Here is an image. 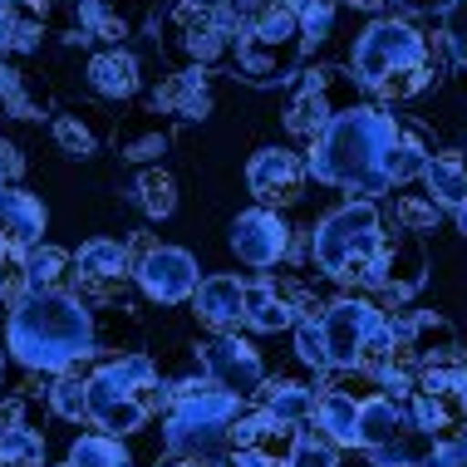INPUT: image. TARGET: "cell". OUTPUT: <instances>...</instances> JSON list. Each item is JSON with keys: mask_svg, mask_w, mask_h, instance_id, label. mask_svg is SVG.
<instances>
[{"mask_svg": "<svg viewBox=\"0 0 467 467\" xmlns=\"http://www.w3.org/2000/svg\"><path fill=\"white\" fill-rule=\"evenodd\" d=\"M10 364H16V355H10V345L0 339V394L10 389Z\"/></svg>", "mask_w": 467, "mask_h": 467, "instance_id": "obj_44", "label": "cell"}, {"mask_svg": "<svg viewBox=\"0 0 467 467\" xmlns=\"http://www.w3.org/2000/svg\"><path fill=\"white\" fill-rule=\"evenodd\" d=\"M148 109L158 113V119H207L212 113V84L207 74H168V79H158V89L148 94Z\"/></svg>", "mask_w": 467, "mask_h": 467, "instance_id": "obj_25", "label": "cell"}, {"mask_svg": "<svg viewBox=\"0 0 467 467\" xmlns=\"http://www.w3.org/2000/svg\"><path fill=\"white\" fill-rule=\"evenodd\" d=\"M296 349H300V359H306L310 369H325V349H320V325H315V320H300V325H296Z\"/></svg>", "mask_w": 467, "mask_h": 467, "instance_id": "obj_41", "label": "cell"}, {"mask_svg": "<svg viewBox=\"0 0 467 467\" xmlns=\"http://www.w3.org/2000/svg\"><path fill=\"white\" fill-rule=\"evenodd\" d=\"M172 143V123L158 119L153 109H138V113H123L119 123H113V148H119L123 162H143V168H158V158L168 153Z\"/></svg>", "mask_w": 467, "mask_h": 467, "instance_id": "obj_22", "label": "cell"}, {"mask_svg": "<svg viewBox=\"0 0 467 467\" xmlns=\"http://www.w3.org/2000/svg\"><path fill=\"white\" fill-rule=\"evenodd\" d=\"M0 192H5V172H0Z\"/></svg>", "mask_w": 467, "mask_h": 467, "instance_id": "obj_48", "label": "cell"}, {"mask_svg": "<svg viewBox=\"0 0 467 467\" xmlns=\"http://www.w3.org/2000/svg\"><path fill=\"white\" fill-rule=\"evenodd\" d=\"M0 5H5V0H0Z\"/></svg>", "mask_w": 467, "mask_h": 467, "instance_id": "obj_51", "label": "cell"}, {"mask_svg": "<svg viewBox=\"0 0 467 467\" xmlns=\"http://www.w3.org/2000/svg\"><path fill=\"white\" fill-rule=\"evenodd\" d=\"M384 5H389V0H384Z\"/></svg>", "mask_w": 467, "mask_h": 467, "instance_id": "obj_52", "label": "cell"}, {"mask_svg": "<svg viewBox=\"0 0 467 467\" xmlns=\"http://www.w3.org/2000/svg\"><path fill=\"white\" fill-rule=\"evenodd\" d=\"M158 399H162V374L143 355L104 359L94 374H84V419L99 433H113V438L138 433L153 419Z\"/></svg>", "mask_w": 467, "mask_h": 467, "instance_id": "obj_6", "label": "cell"}, {"mask_svg": "<svg viewBox=\"0 0 467 467\" xmlns=\"http://www.w3.org/2000/svg\"><path fill=\"white\" fill-rule=\"evenodd\" d=\"M84 84H89L94 99L133 104V99L143 94V65H138L129 49H94L89 65H84Z\"/></svg>", "mask_w": 467, "mask_h": 467, "instance_id": "obj_21", "label": "cell"}, {"mask_svg": "<svg viewBox=\"0 0 467 467\" xmlns=\"http://www.w3.org/2000/svg\"><path fill=\"white\" fill-rule=\"evenodd\" d=\"M462 158H467V148H462Z\"/></svg>", "mask_w": 467, "mask_h": 467, "instance_id": "obj_49", "label": "cell"}, {"mask_svg": "<svg viewBox=\"0 0 467 467\" xmlns=\"http://www.w3.org/2000/svg\"><path fill=\"white\" fill-rule=\"evenodd\" d=\"M168 467H207V462H197V458H178V462H168Z\"/></svg>", "mask_w": 467, "mask_h": 467, "instance_id": "obj_46", "label": "cell"}, {"mask_svg": "<svg viewBox=\"0 0 467 467\" xmlns=\"http://www.w3.org/2000/svg\"><path fill=\"white\" fill-rule=\"evenodd\" d=\"M423 467H467V433L448 438L443 448H433V452H428V462H423Z\"/></svg>", "mask_w": 467, "mask_h": 467, "instance_id": "obj_42", "label": "cell"}, {"mask_svg": "<svg viewBox=\"0 0 467 467\" xmlns=\"http://www.w3.org/2000/svg\"><path fill=\"white\" fill-rule=\"evenodd\" d=\"M285 467H339V448L320 428H306V433H296V448H290Z\"/></svg>", "mask_w": 467, "mask_h": 467, "instance_id": "obj_38", "label": "cell"}, {"mask_svg": "<svg viewBox=\"0 0 467 467\" xmlns=\"http://www.w3.org/2000/svg\"><path fill=\"white\" fill-rule=\"evenodd\" d=\"M306 158H296L290 148H256L246 162V187L251 197L261 202V207H290V202H300L306 192Z\"/></svg>", "mask_w": 467, "mask_h": 467, "instance_id": "obj_18", "label": "cell"}, {"mask_svg": "<svg viewBox=\"0 0 467 467\" xmlns=\"http://www.w3.org/2000/svg\"><path fill=\"white\" fill-rule=\"evenodd\" d=\"M49 133H55V148H59L65 158H94L99 148H104L109 138H113V129H109L104 119H99V109H89V104L55 113Z\"/></svg>", "mask_w": 467, "mask_h": 467, "instance_id": "obj_27", "label": "cell"}, {"mask_svg": "<svg viewBox=\"0 0 467 467\" xmlns=\"http://www.w3.org/2000/svg\"><path fill=\"white\" fill-rule=\"evenodd\" d=\"M433 153H438L433 138H428L419 123H399V138H394V148H389V158H384L389 187H403V182L423 178V168H428V158H433Z\"/></svg>", "mask_w": 467, "mask_h": 467, "instance_id": "obj_29", "label": "cell"}, {"mask_svg": "<svg viewBox=\"0 0 467 467\" xmlns=\"http://www.w3.org/2000/svg\"><path fill=\"white\" fill-rule=\"evenodd\" d=\"M153 0H69V25L79 40L99 49H123L133 35L148 30Z\"/></svg>", "mask_w": 467, "mask_h": 467, "instance_id": "obj_12", "label": "cell"}, {"mask_svg": "<svg viewBox=\"0 0 467 467\" xmlns=\"http://www.w3.org/2000/svg\"><path fill=\"white\" fill-rule=\"evenodd\" d=\"M236 20H242V0H172L158 25L162 59L178 74L226 69L236 55Z\"/></svg>", "mask_w": 467, "mask_h": 467, "instance_id": "obj_5", "label": "cell"}, {"mask_svg": "<svg viewBox=\"0 0 467 467\" xmlns=\"http://www.w3.org/2000/svg\"><path fill=\"white\" fill-rule=\"evenodd\" d=\"M133 275V261H129V246L113 242V236H94L74 251L69 261V281L79 285V300H113Z\"/></svg>", "mask_w": 467, "mask_h": 467, "instance_id": "obj_15", "label": "cell"}, {"mask_svg": "<svg viewBox=\"0 0 467 467\" xmlns=\"http://www.w3.org/2000/svg\"><path fill=\"white\" fill-rule=\"evenodd\" d=\"M133 281L148 300H158V306H182L197 290V261L187 256L182 246L143 242V256L133 261Z\"/></svg>", "mask_w": 467, "mask_h": 467, "instance_id": "obj_14", "label": "cell"}, {"mask_svg": "<svg viewBox=\"0 0 467 467\" xmlns=\"http://www.w3.org/2000/svg\"><path fill=\"white\" fill-rule=\"evenodd\" d=\"M349 5H359V10H384V0H349Z\"/></svg>", "mask_w": 467, "mask_h": 467, "instance_id": "obj_45", "label": "cell"}, {"mask_svg": "<svg viewBox=\"0 0 467 467\" xmlns=\"http://www.w3.org/2000/svg\"><path fill=\"white\" fill-rule=\"evenodd\" d=\"M399 138V119L384 104H359L339 113L335 123H325L320 133L306 143V172L315 182L359 192V202H374L394 192L384 178V158Z\"/></svg>", "mask_w": 467, "mask_h": 467, "instance_id": "obj_1", "label": "cell"}, {"mask_svg": "<svg viewBox=\"0 0 467 467\" xmlns=\"http://www.w3.org/2000/svg\"><path fill=\"white\" fill-rule=\"evenodd\" d=\"M355 419H359V399L345 389H330L315 403V428L330 438L335 448H355Z\"/></svg>", "mask_w": 467, "mask_h": 467, "instance_id": "obj_33", "label": "cell"}, {"mask_svg": "<svg viewBox=\"0 0 467 467\" xmlns=\"http://www.w3.org/2000/svg\"><path fill=\"white\" fill-rule=\"evenodd\" d=\"M5 345L25 374L55 379L99 349V325L89 300L69 296V290H45V296H25L10 310Z\"/></svg>", "mask_w": 467, "mask_h": 467, "instance_id": "obj_2", "label": "cell"}, {"mask_svg": "<svg viewBox=\"0 0 467 467\" xmlns=\"http://www.w3.org/2000/svg\"><path fill=\"white\" fill-rule=\"evenodd\" d=\"M16 251H10L5 246V236H0V296H5V290H10V281H16Z\"/></svg>", "mask_w": 467, "mask_h": 467, "instance_id": "obj_43", "label": "cell"}, {"mask_svg": "<svg viewBox=\"0 0 467 467\" xmlns=\"http://www.w3.org/2000/svg\"><path fill=\"white\" fill-rule=\"evenodd\" d=\"M413 423L428 438H458L467 433V369L462 364H438L413 379Z\"/></svg>", "mask_w": 467, "mask_h": 467, "instance_id": "obj_11", "label": "cell"}, {"mask_svg": "<svg viewBox=\"0 0 467 467\" xmlns=\"http://www.w3.org/2000/svg\"><path fill=\"white\" fill-rule=\"evenodd\" d=\"M438 217H443V207H438L428 192H399L394 197V222L403 226V232H433Z\"/></svg>", "mask_w": 467, "mask_h": 467, "instance_id": "obj_37", "label": "cell"}, {"mask_svg": "<svg viewBox=\"0 0 467 467\" xmlns=\"http://www.w3.org/2000/svg\"><path fill=\"white\" fill-rule=\"evenodd\" d=\"M315 325H320L325 369H384V359L394 355V320L369 296L335 300Z\"/></svg>", "mask_w": 467, "mask_h": 467, "instance_id": "obj_8", "label": "cell"}, {"mask_svg": "<svg viewBox=\"0 0 467 467\" xmlns=\"http://www.w3.org/2000/svg\"><path fill=\"white\" fill-rule=\"evenodd\" d=\"M458 226H462V232H467V207H462V212H458Z\"/></svg>", "mask_w": 467, "mask_h": 467, "instance_id": "obj_47", "label": "cell"}, {"mask_svg": "<svg viewBox=\"0 0 467 467\" xmlns=\"http://www.w3.org/2000/svg\"><path fill=\"white\" fill-rule=\"evenodd\" d=\"M296 423L275 419L266 409H251L246 419L232 423V467H285L290 448H296Z\"/></svg>", "mask_w": 467, "mask_h": 467, "instance_id": "obj_13", "label": "cell"}, {"mask_svg": "<svg viewBox=\"0 0 467 467\" xmlns=\"http://www.w3.org/2000/svg\"><path fill=\"white\" fill-rule=\"evenodd\" d=\"M310 0H242L232 69L246 84H281L310 55Z\"/></svg>", "mask_w": 467, "mask_h": 467, "instance_id": "obj_4", "label": "cell"}, {"mask_svg": "<svg viewBox=\"0 0 467 467\" xmlns=\"http://www.w3.org/2000/svg\"><path fill=\"white\" fill-rule=\"evenodd\" d=\"M197 320L217 335H236V325H246V281L236 275H207L192 290Z\"/></svg>", "mask_w": 467, "mask_h": 467, "instance_id": "obj_23", "label": "cell"}, {"mask_svg": "<svg viewBox=\"0 0 467 467\" xmlns=\"http://www.w3.org/2000/svg\"><path fill=\"white\" fill-rule=\"evenodd\" d=\"M45 222H49V212L35 192H25V187H5V192H0V236H5L10 251L40 246Z\"/></svg>", "mask_w": 467, "mask_h": 467, "instance_id": "obj_26", "label": "cell"}, {"mask_svg": "<svg viewBox=\"0 0 467 467\" xmlns=\"http://www.w3.org/2000/svg\"><path fill=\"white\" fill-rule=\"evenodd\" d=\"M428 281V256L423 246L413 242V236H394V242H384V251H379L374 271H369V285L374 296L394 300V306H403V300H413Z\"/></svg>", "mask_w": 467, "mask_h": 467, "instance_id": "obj_19", "label": "cell"}, {"mask_svg": "<svg viewBox=\"0 0 467 467\" xmlns=\"http://www.w3.org/2000/svg\"><path fill=\"white\" fill-rule=\"evenodd\" d=\"M59 467H69V462H59Z\"/></svg>", "mask_w": 467, "mask_h": 467, "instance_id": "obj_50", "label": "cell"}, {"mask_svg": "<svg viewBox=\"0 0 467 467\" xmlns=\"http://www.w3.org/2000/svg\"><path fill=\"white\" fill-rule=\"evenodd\" d=\"M202 369L207 379L232 399H256V389L266 384V364L246 345L242 335H217L207 349H202Z\"/></svg>", "mask_w": 467, "mask_h": 467, "instance_id": "obj_17", "label": "cell"}, {"mask_svg": "<svg viewBox=\"0 0 467 467\" xmlns=\"http://www.w3.org/2000/svg\"><path fill=\"white\" fill-rule=\"evenodd\" d=\"M443 35H448V49L458 65H467V0H448L443 10Z\"/></svg>", "mask_w": 467, "mask_h": 467, "instance_id": "obj_40", "label": "cell"}, {"mask_svg": "<svg viewBox=\"0 0 467 467\" xmlns=\"http://www.w3.org/2000/svg\"><path fill=\"white\" fill-rule=\"evenodd\" d=\"M256 409H266L275 419L300 428L306 419H315V394L306 384H296V379H266V384L256 389Z\"/></svg>", "mask_w": 467, "mask_h": 467, "instance_id": "obj_32", "label": "cell"}, {"mask_svg": "<svg viewBox=\"0 0 467 467\" xmlns=\"http://www.w3.org/2000/svg\"><path fill=\"white\" fill-rule=\"evenodd\" d=\"M413 428V419L403 413V403L394 394H369V399H359V419H355V448H369V452H384V448H394L403 433Z\"/></svg>", "mask_w": 467, "mask_h": 467, "instance_id": "obj_24", "label": "cell"}, {"mask_svg": "<svg viewBox=\"0 0 467 467\" xmlns=\"http://www.w3.org/2000/svg\"><path fill=\"white\" fill-rule=\"evenodd\" d=\"M306 320V290L290 285V281H275V275H261L256 285H246V325L261 335H275V330H296Z\"/></svg>", "mask_w": 467, "mask_h": 467, "instance_id": "obj_20", "label": "cell"}, {"mask_svg": "<svg viewBox=\"0 0 467 467\" xmlns=\"http://www.w3.org/2000/svg\"><path fill=\"white\" fill-rule=\"evenodd\" d=\"M69 251L65 246H30L25 251V261H20V281L30 296H45V290H59L65 285V275H69Z\"/></svg>", "mask_w": 467, "mask_h": 467, "instance_id": "obj_35", "label": "cell"}, {"mask_svg": "<svg viewBox=\"0 0 467 467\" xmlns=\"http://www.w3.org/2000/svg\"><path fill=\"white\" fill-rule=\"evenodd\" d=\"M69 467H133V458L113 433H79L69 443Z\"/></svg>", "mask_w": 467, "mask_h": 467, "instance_id": "obj_36", "label": "cell"}, {"mask_svg": "<svg viewBox=\"0 0 467 467\" xmlns=\"http://www.w3.org/2000/svg\"><path fill=\"white\" fill-rule=\"evenodd\" d=\"M0 467H45V438L20 423V403L0 419Z\"/></svg>", "mask_w": 467, "mask_h": 467, "instance_id": "obj_31", "label": "cell"}, {"mask_svg": "<svg viewBox=\"0 0 467 467\" xmlns=\"http://www.w3.org/2000/svg\"><path fill=\"white\" fill-rule=\"evenodd\" d=\"M359 104H374L369 89H364L349 69L325 65V69H315V74L300 79V89H296V99H290V109H285V129L296 133L300 143H310L325 123H335L339 113H349Z\"/></svg>", "mask_w": 467, "mask_h": 467, "instance_id": "obj_10", "label": "cell"}, {"mask_svg": "<svg viewBox=\"0 0 467 467\" xmlns=\"http://www.w3.org/2000/svg\"><path fill=\"white\" fill-rule=\"evenodd\" d=\"M129 197L138 202V212H143L148 222H162V217L178 212V182H172L168 168H138Z\"/></svg>", "mask_w": 467, "mask_h": 467, "instance_id": "obj_34", "label": "cell"}, {"mask_svg": "<svg viewBox=\"0 0 467 467\" xmlns=\"http://www.w3.org/2000/svg\"><path fill=\"white\" fill-rule=\"evenodd\" d=\"M236 403L242 399L222 394L217 384H197V379L187 389H178V403H172V413H168V452L207 462L212 452L232 438Z\"/></svg>", "mask_w": 467, "mask_h": 467, "instance_id": "obj_9", "label": "cell"}, {"mask_svg": "<svg viewBox=\"0 0 467 467\" xmlns=\"http://www.w3.org/2000/svg\"><path fill=\"white\" fill-rule=\"evenodd\" d=\"M423 187L443 212H462L467 207V158L452 153V148H438L423 168Z\"/></svg>", "mask_w": 467, "mask_h": 467, "instance_id": "obj_28", "label": "cell"}, {"mask_svg": "<svg viewBox=\"0 0 467 467\" xmlns=\"http://www.w3.org/2000/svg\"><path fill=\"white\" fill-rule=\"evenodd\" d=\"M232 251L251 271H271L290 251V222L275 207H251L232 222Z\"/></svg>", "mask_w": 467, "mask_h": 467, "instance_id": "obj_16", "label": "cell"}, {"mask_svg": "<svg viewBox=\"0 0 467 467\" xmlns=\"http://www.w3.org/2000/svg\"><path fill=\"white\" fill-rule=\"evenodd\" d=\"M349 74L369 89L374 104H409V99H419L428 84L438 79L433 40H428L413 20L379 16L369 30L359 35Z\"/></svg>", "mask_w": 467, "mask_h": 467, "instance_id": "obj_3", "label": "cell"}, {"mask_svg": "<svg viewBox=\"0 0 467 467\" xmlns=\"http://www.w3.org/2000/svg\"><path fill=\"white\" fill-rule=\"evenodd\" d=\"M0 109H5L10 119H40L49 109V89L35 74H25L16 65H0Z\"/></svg>", "mask_w": 467, "mask_h": 467, "instance_id": "obj_30", "label": "cell"}, {"mask_svg": "<svg viewBox=\"0 0 467 467\" xmlns=\"http://www.w3.org/2000/svg\"><path fill=\"white\" fill-rule=\"evenodd\" d=\"M49 409L59 413V419L79 423L84 419V379L79 374H55V389H49Z\"/></svg>", "mask_w": 467, "mask_h": 467, "instance_id": "obj_39", "label": "cell"}, {"mask_svg": "<svg viewBox=\"0 0 467 467\" xmlns=\"http://www.w3.org/2000/svg\"><path fill=\"white\" fill-rule=\"evenodd\" d=\"M384 242H389V232H384V217H379L374 202H349V207L330 212L315 226L310 261H315V271L339 285H364Z\"/></svg>", "mask_w": 467, "mask_h": 467, "instance_id": "obj_7", "label": "cell"}]
</instances>
